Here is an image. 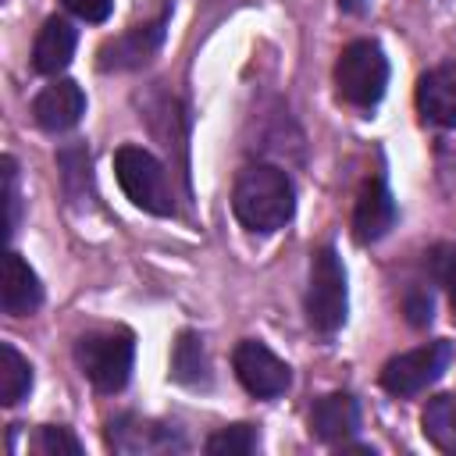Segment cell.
Segmentation results:
<instances>
[{"mask_svg":"<svg viewBox=\"0 0 456 456\" xmlns=\"http://www.w3.org/2000/svg\"><path fill=\"white\" fill-rule=\"evenodd\" d=\"M406 310H410V321H413V324H428V321H431V296L406 299Z\"/></svg>","mask_w":456,"mask_h":456,"instance_id":"obj_24","label":"cell"},{"mask_svg":"<svg viewBox=\"0 0 456 456\" xmlns=\"http://www.w3.org/2000/svg\"><path fill=\"white\" fill-rule=\"evenodd\" d=\"M107 445L114 452H128V456H139V452L160 456V452H182L185 438L175 428H167V424L139 420V417L125 413V417L107 424Z\"/></svg>","mask_w":456,"mask_h":456,"instance_id":"obj_8","label":"cell"},{"mask_svg":"<svg viewBox=\"0 0 456 456\" xmlns=\"http://www.w3.org/2000/svg\"><path fill=\"white\" fill-rule=\"evenodd\" d=\"M338 96L360 110H370L388 86V57L374 39H353L335 61Z\"/></svg>","mask_w":456,"mask_h":456,"instance_id":"obj_3","label":"cell"},{"mask_svg":"<svg viewBox=\"0 0 456 456\" xmlns=\"http://www.w3.org/2000/svg\"><path fill=\"white\" fill-rule=\"evenodd\" d=\"M0 167H4V203H7V221H4V228H7V235H14L18 214H21V200H18V164H14V157H4Z\"/></svg>","mask_w":456,"mask_h":456,"instance_id":"obj_21","label":"cell"},{"mask_svg":"<svg viewBox=\"0 0 456 456\" xmlns=\"http://www.w3.org/2000/svg\"><path fill=\"white\" fill-rule=\"evenodd\" d=\"M435 278L445 285L449 303L456 310V249H438L435 253Z\"/></svg>","mask_w":456,"mask_h":456,"instance_id":"obj_23","label":"cell"},{"mask_svg":"<svg viewBox=\"0 0 456 456\" xmlns=\"http://www.w3.org/2000/svg\"><path fill=\"white\" fill-rule=\"evenodd\" d=\"M338 7L346 14H367L370 11V0H338Z\"/></svg>","mask_w":456,"mask_h":456,"instance_id":"obj_25","label":"cell"},{"mask_svg":"<svg viewBox=\"0 0 456 456\" xmlns=\"http://www.w3.org/2000/svg\"><path fill=\"white\" fill-rule=\"evenodd\" d=\"M420 431H424V438L435 449L456 456V395H435V399H428V406L420 413Z\"/></svg>","mask_w":456,"mask_h":456,"instance_id":"obj_17","label":"cell"},{"mask_svg":"<svg viewBox=\"0 0 456 456\" xmlns=\"http://www.w3.org/2000/svg\"><path fill=\"white\" fill-rule=\"evenodd\" d=\"M36 449H39L43 456H82V442H78L68 428H61V424H46V428H39V435H36Z\"/></svg>","mask_w":456,"mask_h":456,"instance_id":"obj_20","label":"cell"},{"mask_svg":"<svg viewBox=\"0 0 456 456\" xmlns=\"http://www.w3.org/2000/svg\"><path fill=\"white\" fill-rule=\"evenodd\" d=\"M164 28H167V11L157 14L153 21H142V25H132L128 32L107 39L100 46V68L103 71H128V68H139L146 64L160 43H164Z\"/></svg>","mask_w":456,"mask_h":456,"instance_id":"obj_9","label":"cell"},{"mask_svg":"<svg viewBox=\"0 0 456 456\" xmlns=\"http://www.w3.org/2000/svg\"><path fill=\"white\" fill-rule=\"evenodd\" d=\"M360 428V406L349 392H328L321 399H314L310 406V431L321 438V442H342L353 438Z\"/></svg>","mask_w":456,"mask_h":456,"instance_id":"obj_14","label":"cell"},{"mask_svg":"<svg viewBox=\"0 0 456 456\" xmlns=\"http://www.w3.org/2000/svg\"><path fill=\"white\" fill-rule=\"evenodd\" d=\"M417 107L424 121L438 128H456V61L435 64L417 82Z\"/></svg>","mask_w":456,"mask_h":456,"instance_id":"obj_12","label":"cell"},{"mask_svg":"<svg viewBox=\"0 0 456 456\" xmlns=\"http://www.w3.org/2000/svg\"><path fill=\"white\" fill-rule=\"evenodd\" d=\"M132 360H135V338L125 328L114 331H86L75 342V363L78 370L89 378V385L96 392H121L128 385L132 374Z\"/></svg>","mask_w":456,"mask_h":456,"instance_id":"obj_2","label":"cell"},{"mask_svg":"<svg viewBox=\"0 0 456 456\" xmlns=\"http://www.w3.org/2000/svg\"><path fill=\"white\" fill-rule=\"evenodd\" d=\"M349 289H346V267L342 256L331 246H321L310 260V285H306V321L321 335H331L346 324Z\"/></svg>","mask_w":456,"mask_h":456,"instance_id":"obj_5","label":"cell"},{"mask_svg":"<svg viewBox=\"0 0 456 456\" xmlns=\"http://www.w3.org/2000/svg\"><path fill=\"white\" fill-rule=\"evenodd\" d=\"M75 46H78V28L68 21V18H46L36 43H32V68L39 75H57L71 64L75 57Z\"/></svg>","mask_w":456,"mask_h":456,"instance_id":"obj_15","label":"cell"},{"mask_svg":"<svg viewBox=\"0 0 456 456\" xmlns=\"http://www.w3.org/2000/svg\"><path fill=\"white\" fill-rule=\"evenodd\" d=\"M86 114V93L78 82L71 78H57L50 82L36 100H32V118L39 128L46 132H68L82 121Z\"/></svg>","mask_w":456,"mask_h":456,"instance_id":"obj_11","label":"cell"},{"mask_svg":"<svg viewBox=\"0 0 456 456\" xmlns=\"http://www.w3.org/2000/svg\"><path fill=\"white\" fill-rule=\"evenodd\" d=\"M114 175H118L121 192L139 210L157 214V217H171L175 214V196H171V185H167V171L150 150L121 146L114 153Z\"/></svg>","mask_w":456,"mask_h":456,"instance_id":"obj_4","label":"cell"},{"mask_svg":"<svg viewBox=\"0 0 456 456\" xmlns=\"http://www.w3.org/2000/svg\"><path fill=\"white\" fill-rule=\"evenodd\" d=\"M449 360H452V342H445V338L417 346V349H406V353L392 356L381 367V388L399 395V399L403 395H417V392H424L428 385H435L445 374Z\"/></svg>","mask_w":456,"mask_h":456,"instance_id":"obj_6","label":"cell"},{"mask_svg":"<svg viewBox=\"0 0 456 456\" xmlns=\"http://www.w3.org/2000/svg\"><path fill=\"white\" fill-rule=\"evenodd\" d=\"M75 18H82V21H89V25H100V21H107L110 18V11H114V0H61Z\"/></svg>","mask_w":456,"mask_h":456,"instance_id":"obj_22","label":"cell"},{"mask_svg":"<svg viewBox=\"0 0 456 456\" xmlns=\"http://www.w3.org/2000/svg\"><path fill=\"white\" fill-rule=\"evenodd\" d=\"M256 442H260V435L253 424H228V428L214 431L203 449L210 456H249L256 449Z\"/></svg>","mask_w":456,"mask_h":456,"instance_id":"obj_19","label":"cell"},{"mask_svg":"<svg viewBox=\"0 0 456 456\" xmlns=\"http://www.w3.org/2000/svg\"><path fill=\"white\" fill-rule=\"evenodd\" d=\"M43 303V285L39 274L28 267V260L21 253H7L4 256V271H0V306L11 317H25L36 314Z\"/></svg>","mask_w":456,"mask_h":456,"instance_id":"obj_13","label":"cell"},{"mask_svg":"<svg viewBox=\"0 0 456 456\" xmlns=\"http://www.w3.org/2000/svg\"><path fill=\"white\" fill-rule=\"evenodd\" d=\"M232 210L242 228L271 235L285 228L296 214V185L274 164H249L239 171L232 189Z\"/></svg>","mask_w":456,"mask_h":456,"instance_id":"obj_1","label":"cell"},{"mask_svg":"<svg viewBox=\"0 0 456 456\" xmlns=\"http://www.w3.org/2000/svg\"><path fill=\"white\" fill-rule=\"evenodd\" d=\"M232 367L239 385L256 399H274L292 385V370L285 360H278L260 338H242L232 353Z\"/></svg>","mask_w":456,"mask_h":456,"instance_id":"obj_7","label":"cell"},{"mask_svg":"<svg viewBox=\"0 0 456 456\" xmlns=\"http://www.w3.org/2000/svg\"><path fill=\"white\" fill-rule=\"evenodd\" d=\"M399 210H395V200L385 185V178H370L363 182L360 196H356V207H353V239L356 242H378L392 232Z\"/></svg>","mask_w":456,"mask_h":456,"instance_id":"obj_10","label":"cell"},{"mask_svg":"<svg viewBox=\"0 0 456 456\" xmlns=\"http://www.w3.org/2000/svg\"><path fill=\"white\" fill-rule=\"evenodd\" d=\"M28 392H32V367H28V360L11 342H0V403L14 406Z\"/></svg>","mask_w":456,"mask_h":456,"instance_id":"obj_18","label":"cell"},{"mask_svg":"<svg viewBox=\"0 0 456 456\" xmlns=\"http://www.w3.org/2000/svg\"><path fill=\"white\" fill-rule=\"evenodd\" d=\"M171 378L178 385H210V360L203 349V338L196 331H178L175 349H171Z\"/></svg>","mask_w":456,"mask_h":456,"instance_id":"obj_16","label":"cell"}]
</instances>
